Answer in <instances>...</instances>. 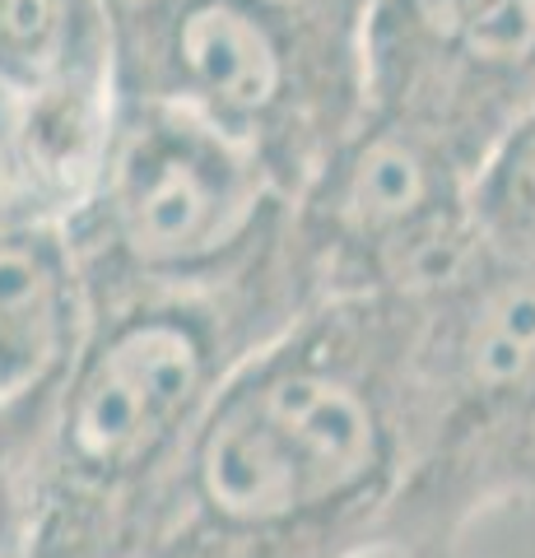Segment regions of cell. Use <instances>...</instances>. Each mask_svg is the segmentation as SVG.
<instances>
[{
  "label": "cell",
  "instance_id": "obj_15",
  "mask_svg": "<svg viewBox=\"0 0 535 558\" xmlns=\"http://www.w3.org/2000/svg\"><path fill=\"white\" fill-rule=\"evenodd\" d=\"M145 558H233V554H223L215 545H200V539H192V535H168L163 545L154 554H145Z\"/></svg>",
  "mask_w": 535,
  "mask_h": 558
},
{
  "label": "cell",
  "instance_id": "obj_2",
  "mask_svg": "<svg viewBox=\"0 0 535 558\" xmlns=\"http://www.w3.org/2000/svg\"><path fill=\"white\" fill-rule=\"evenodd\" d=\"M293 223V219H289ZM317 299L299 242L219 289L135 293L89 312L33 442L24 558H145L223 381Z\"/></svg>",
  "mask_w": 535,
  "mask_h": 558
},
{
  "label": "cell",
  "instance_id": "obj_9",
  "mask_svg": "<svg viewBox=\"0 0 535 558\" xmlns=\"http://www.w3.org/2000/svg\"><path fill=\"white\" fill-rule=\"evenodd\" d=\"M117 75L51 84L38 94H0L5 135L51 223H65L98 186L117 135Z\"/></svg>",
  "mask_w": 535,
  "mask_h": 558
},
{
  "label": "cell",
  "instance_id": "obj_16",
  "mask_svg": "<svg viewBox=\"0 0 535 558\" xmlns=\"http://www.w3.org/2000/svg\"><path fill=\"white\" fill-rule=\"evenodd\" d=\"M317 5H326V10H340V14H364L368 0H317Z\"/></svg>",
  "mask_w": 535,
  "mask_h": 558
},
{
  "label": "cell",
  "instance_id": "obj_5",
  "mask_svg": "<svg viewBox=\"0 0 535 558\" xmlns=\"http://www.w3.org/2000/svg\"><path fill=\"white\" fill-rule=\"evenodd\" d=\"M89 307L135 293L219 289L289 242V196L270 172L168 102L122 94L117 135L71 219Z\"/></svg>",
  "mask_w": 535,
  "mask_h": 558
},
{
  "label": "cell",
  "instance_id": "obj_14",
  "mask_svg": "<svg viewBox=\"0 0 535 558\" xmlns=\"http://www.w3.org/2000/svg\"><path fill=\"white\" fill-rule=\"evenodd\" d=\"M182 0H102V10H108V20L117 28V43L131 38V33H141L149 24H159L168 10H178Z\"/></svg>",
  "mask_w": 535,
  "mask_h": 558
},
{
  "label": "cell",
  "instance_id": "obj_8",
  "mask_svg": "<svg viewBox=\"0 0 535 558\" xmlns=\"http://www.w3.org/2000/svg\"><path fill=\"white\" fill-rule=\"evenodd\" d=\"M75 247L61 223L0 238V414L33 410L57 391L89 330Z\"/></svg>",
  "mask_w": 535,
  "mask_h": 558
},
{
  "label": "cell",
  "instance_id": "obj_1",
  "mask_svg": "<svg viewBox=\"0 0 535 558\" xmlns=\"http://www.w3.org/2000/svg\"><path fill=\"white\" fill-rule=\"evenodd\" d=\"M424 299H321L252 349L192 442L168 535L233 558H377L410 457Z\"/></svg>",
  "mask_w": 535,
  "mask_h": 558
},
{
  "label": "cell",
  "instance_id": "obj_10",
  "mask_svg": "<svg viewBox=\"0 0 535 558\" xmlns=\"http://www.w3.org/2000/svg\"><path fill=\"white\" fill-rule=\"evenodd\" d=\"M102 75H117V28L102 0H0V94Z\"/></svg>",
  "mask_w": 535,
  "mask_h": 558
},
{
  "label": "cell",
  "instance_id": "obj_3",
  "mask_svg": "<svg viewBox=\"0 0 535 558\" xmlns=\"http://www.w3.org/2000/svg\"><path fill=\"white\" fill-rule=\"evenodd\" d=\"M535 260H494L420 303L410 457L377 558H461L479 517L531 502Z\"/></svg>",
  "mask_w": 535,
  "mask_h": 558
},
{
  "label": "cell",
  "instance_id": "obj_17",
  "mask_svg": "<svg viewBox=\"0 0 535 558\" xmlns=\"http://www.w3.org/2000/svg\"><path fill=\"white\" fill-rule=\"evenodd\" d=\"M531 498H535V433H531Z\"/></svg>",
  "mask_w": 535,
  "mask_h": 558
},
{
  "label": "cell",
  "instance_id": "obj_13",
  "mask_svg": "<svg viewBox=\"0 0 535 558\" xmlns=\"http://www.w3.org/2000/svg\"><path fill=\"white\" fill-rule=\"evenodd\" d=\"M28 223H51V219H47L33 182L24 178L20 154H14L5 121H0V238L14 233V229H28Z\"/></svg>",
  "mask_w": 535,
  "mask_h": 558
},
{
  "label": "cell",
  "instance_id": "obj_7",
  "mask_svg": "<svg viewBox=\"0 0 535 558\" xmlns=\"http://www.w3.org/2000/svg\"><path fill=\"white\" fill-rule=\"evenodd\" d=\"M358 43L368 112L471 168L535 108V0H368Z\"/></svg>",
  "mask_w": 535,
  "mask_h": 558
},
{
  "label": "cell",
  "instance_id": "obj_12",
  "mask_svg": "<svg viewBox=\"0 0 535 558\" xmlns=\"http://www.w3.org/2000/svg\"><path fill=\"white\" fill-rule=\"evenodd\" d=\"M42 405L0 414V558H24L28 494H33V442H38Z\"/></svg>",
  "mask_w": 535,
  "mask_h": 558
},
{
  "label": "cell",
  "instance_id": "obj_4",
  "mask_svg": "<svg viewBox=\"0 0 535 558\" xmlns=\"http://www.w3.org/2000/svg\"><path fill=\"white\" fill-rule=\"evenodd\" d=\"M358 20L317 0H182L117 43V89L219 131L293 201L368 112Z\"/></svg>",
  "mask_w": 535,
  "mask_h": 558
},
{
  "label": "cell",
  "instance_id": "obj_6",
  "mask_svg": "<svg viewBox=\"0 0 535 558\" xmlns=\"http://www.w3.org/2000/svg\"><path fill=\"white\" fill-rule=\"evenodd\" d=\"M471 178L434 135L364 112L289 201L317 299H438L465 279L489 256Z\"/></svg>",
  "mask_w": 535,
  "mask_h": 558
},
{
  "label": "cell",
  "instance_id": "obj_11",
  "mask_svg": "<svg viewBox=\"0 0 535 558\" xmlns=\"http://www.w3.org/2000/svg\"><path fill=\"white\" fill-rule=\"evenodd\" d=\"M479 247L494 260H535V108L489 145L471 178Z\"/></svg>",
  "mask_w": 535,
  "mask_h": 558
}]
</instances>
